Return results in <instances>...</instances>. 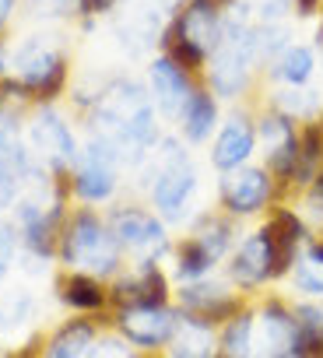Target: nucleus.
<instances>
[{"instance_id": "f257e3e1", "label": "nucleus", "mask_w": 323, "mask_h": 358, "mask_svg": "<svg viewBox=\"0 0 323 358\" xmlns=\"http://www.w3.org/2000/svg\"><path fill=\"white\" fill-rule=\"evenodd\" d=\"M95 123L116 158H141L155 144V102L134 81H113L95 99Z\"/></svg>"}, {"instance_id": "f03ea898", "label": "nucleus", "mask_w": 323, "mask_h": 358, "mask_svg": "<svg viewBox=\"0 0 323 358\" xmlns=\"http://www.w3.org/2000/svg\"><path fill=\"white\" fill-rule=\"evenodd\" d=\"M222 36H225L222 8H215L211 0H190L173 22V29L166 32V50L180 67L201 71L208 57H215Z\"/></svg>"}, {"instance_id": "7ed1b4c3", "label": "nucleus", "mask_w": 323, "mask_h": 358, "mask_svg": "<svg viewBox=\"0 0 323 358\" xmlns=\"http://www.w3.org/2000/svg\"><path fill=\"white\" fill-rule=\"evenodd\" d=\"M60 257L78 274L106 278L120 267V243L106 222H99L92 211H81L60 232Z\"/></svg>"}, {"instance_id": "20e7f679", "label": "nucleus", "mask_w": 323, "mask_h": 358, "mask_svg": "<svg viewBox=\"0 0 323 358\" xmlns=\"http://www.w3.org/2000/svg\"><path fill=\"white\" fill-rule=\"evenodd\" d=\"M257 57V32L246 25H225V36L211 57V88L225 99H236L246 88Z\"/></svg>"}, {"instance_id": "39448f33", "label": "nucleus", "mask_w": 323, "mask_h": 358, "mask_svg": "<svg viewBox=\"0 0 323 358\" xmlns=\"http://www.w3.org/2000/svg\"><path fill=\"white\" fill-rule=\"evenodd\" d=\"M197 190V172L187 162V155L176 148V141L162 144V162L155 169V187H151V201L155 208L166 215L169 222H180L190 197Z\"/></svg>"}, {"instance_id": "423d86ee", "label": "nucleus", "mask_w": 323, "mask_h": 358, "mask_svg": "<svg viewBox=\"0 0 323 358\" xmlns=\"http://www.w3.org/2000/svg\"><path fill=\"white\" fill-rule=\"evenodd\" d=\"M257 137L267 148V172L278 179L281 187H292V176H295V165H299V130H295V120L285 116V113H264L260 127H257Z\"/></svg>"}, {"instance_id": "0eeeda50", "label": "nucleus", "mask_w": 323, "mask_h": 358, "mask_svg": "<svg viewBox=\"0 0 323 358\" xmlns=\"http://www.w3.org/2000/svg\"><path fill=\"white\" fill-rule=\"evenodd\" d=\"M274 197V176L257 165H239L222 179V204L229 215H257Z\"/></svg>"}, {"instance_id": "6e6552de", "label": "nucleus", "mask_w": 323, "mask_h": 358, "mask_svg": "<svg viewBox=\"0 0 323 358\" xmlns=\"http://www.w3.org/2000/svg\"><path fill=\"white\" fill-rule=\"evenodd\" d=\"M180 316L169 306H123L116 316L120 334L137 344V348H158V344H169L173 330H176Z\"/></svg>"}, {"instance_id": "1a4fd4ad", "label": "nucleus", "mask_w": 323, "mask_h": 358, "mask_svg": "<svg viewBox=\"0 0 323 358\" xmlns=\"http://www.w3.org/2000/svg\"><path fill=\"white\" fill-rule=\"evenodd\" d=\"M18 85L32 95H53L64 85V57L46 46L43 39H32L18 50Z\"/></svg>"}, {"instance_id": "9d476101", "label": "nucleus", "mask_w": 323, "mask_h": 358, "mask_svg": "<svg viewBox=\"0 0 323 358\" xmlns=\"http://www.w3.org/2000/svg\"><path fill=\"white\" fill-rule=\"evenodd\" d=\"M109 229H113L120 250L141 253L144 260H155L162 250H166V229H162V222L151 211H141V208L116 211L113 222H109Z\"/></svg>"}, {"instance_id": "9b49d317", "label": "nucleus", "mask_w": 323, "mask_h": 358, "mask_svg": "<svg viewBox=\"0 0 323 358\" xmlns=\"http://www.w3.org/2000/svg\"><path fill=\"white\" fill-rule=\"evenodd\" d=\"M232 281L239 288H260L264 281L278 278V253H274V239L267 229L246 236L232 257Z\"/></svg>"}, {"instance_id": "f8f14e48", "label": "nucleus", "mask_w": 323, "mask_h": 358, "mask_svg": "<svg viewBox=\"0 0 323 358\" xmlns=\"http://www.w3.org/2000/svg\"><path fill=\"white\" fill-rule=\"evenodd\" d=\"M74 190L85 201H106L116 190V151L106 141H92L78 162Z\"/></svg>"}, {"instance_id": "ddd939ff", "label": "nucleus", "mask_w": 323, "mask_h": 358, "mask_svg": "<svg viewBox=\"0 0 323 358\" xmlns=\"http://www.w3.org/2000/svg\"><path fill=\"white\" fill-rule=\"evenodd\" d=\"M295 348V313L271 299L264 309H260V320H257V334H253V355L260 358H278L285 351Z\"/></svg>"}, {"instance_id": "4468645a", "label": "nucleus", "mask_w": 323, "mask_h": 358, "mask_svg": "<svg viewBox=\"0 0 323 358\" xmlns=\"http://www.w3.org/2000/svg\"><path fill=\"white\" fill-rule=\"evenodd\" d=\"M29 137H32V148L39 151V158L50 165V169H64L78 158L74 151V137L67 130V123L53 113V109H43L32 127H29Z\"/></svg>"}, {"instance_id": "2eb2a0df", "label": "nucleus", "mask_w": 323, "mask_h": 358, "mask_svg": "<svg viewBox=\"0 0 323 358\" xmlns=\"http://www.w3.org/2000/svg\"><path fill=\"white\" fill-rule=\"evenodd\" d=\"M151 95H155V102H158L162 113L180 116L183 106H187L190 95H194L190 71L180 67L173 57H158V60L151 64Z\"/></svg>"}, {"instance_id": "dca6fc26", "label": "nucleus", "mask_w": 323, "mask_h": 358, "mask_svg": "<svg viewBox=\"0 0 323 358\" xmlns=\"http://www.w3.org/2000/svg\"><path fill=\"white\" fill-rule=\"evenodd\" d=\"M253 148H257V127L246 116H232L222 127V134H218V141L211 148V165L218 172H232V169L246 165V158L253 155Z\"/></svg>"}, {"instance_id": "f3484780", "label": "nucleus", "mask_w": 323, "mask_h": 358, "mask_svg": "<svg viewBox=\"0 0 323 358\" xmlns=\"http://www.w3.org/2000/svg\"><path fill=\"white\" fill-rule=\"evenodd\" d=\"M180 306L183 313L190 316H201L208 323H218V320H232L239 313V299L232 292H225L222 285H204V281H190L183 292H180Z\"/></svg>"}, {"instance_id": "a211bd4d", "label": "nucleus", "mask_w": 323, "mask_h": 358, "mask_svg": "<svg viewBox=\"0 0 323 358\" xmlns=\"http://www.w3.org/2000/svg\"><path fill=\"white\" fill-rule=\"evenodd\" d=\"M113 295L120 306H166L169 285H166V274L155 267V260H141V267L127 274Z\"/></svg>"}, {"instance_id": "6ab92c4d", "label": "nucleus", "mask_w": 323, "mask_h": 358, "mask_svg": "<svg viewBox=\"0 0 323 358\" xmlns=\"http://www.w3.org/2000/svg\"><path fill=\"white\" fill-rule=\"evenodd\" d=\"M169 358H218L215 323L183 313L173 337H169Z\"/></svg>"}, {"instance_id": "aec40b11", "label": "nucleus", "mask_w": 323, "mask_h": 358, "mask_svg": "<svg viewBox=\"0 0 323 358\" xmlns=\"http://www.w3.org/2000/svg\"><path fill=\"white\" fill-rule=\"evenodd\" d=\"M264 229H267V232H271V239H274V253H278V274L292 271V264H295V253H299V246H302V239H306V225H302V218H299L295 211H288V208H278Z\"/></svg>"}, {"instance_id": "412c9836", "label": "nucleus", "mask_w": 323, "mask_h": 358, "mask_svg": "<svg viewBox=\"0 0 323 358\" xmlns=\"http://www.w3.org/2000/svg\"><path fill=\"white\" fill-rule=\"evenodd\" d=\"M180 120H183V134H187V141H194V144L208 141L211 130L218 127V102H215V95L194 88V95H190V102L183 106Z\"/></svg>"}, {"instance_id": "4be33fe9", "label": "nucleus", "mask_w": 323, "mask_h": 358, "mask_svg": "<svg viewBox=\"0 0 323 358\" xmlns=\"http://www.w3.org/2000/svg\"><path fill=\"white\" fill-rule=\"evenodd\" d=\"M92 341H95V327L85 320H71L50 337L46 358H85L92 351Z\"/></svg>"}, {"instance_id": "5701e85b", "label": "nucleus", "mask_w": 323, "mask_h": 358, "mask_svg": "<svg viewBox=\"0 0 323 358\" xmlns=\"http://www.w3.org/2000/svg\"><path fill=\"white\" fill-rule=\"evenodd\" d=\"M253 334H257L253 313H236L225 323V334L218 337V358H253Z\"/></svg>"}, {"instance_id": "b1692460", "label": "nucleus", "mask_w": 323, "mask_h": 358, "mask_svg": "<svg viewBox=\"0 0 323 358\" xmlns=\"http://www.w3.org/2000/svg\"><path fill=\"white\" fill-rule=\"evenodd\" d=\"M295 351L306 358H323V309L295 306Z\"/></svg>"}, {"instance_id": "393cba45", "label": "nucleus", "mask_w": 323, "mask_h": 358, "mask_svg": "<svg viewBox=\"0 0 323 358\" xmlns=\"http://www.w3.org/2000/svg\"><path fill=\"white\" fill-rule=\"evenodd\" d=\"M313 67H316V60H313V50L309 46H285L274 57V74L285 85H292V88H302L313 78Z\"/></svg>"}, {"instance_id": "a878e982", "label": "nucleus", "mask_w": 323, "mask_h": 358, "mask_svg": "<svg viewBox=\"0 0 323 358\" xmlns=\"http://www.w3.org/2000/svg\"><path fill=\"white\" fill-rule=\"evenodd\" d=\"M218 260L190 236V239H183L180 246H176V274L183 278V281H201L211 267H215Z\"/></svg>"}, {"instance_id": "bb28decb", "label": "nucleus", "mask_w": 323, "mask_h": 358, "mask_svg": "<svg viewBox=\"0 0 323 358\" xmlns=\"http://www.w3.org/2000/svg\"><path fill=\"white\" fill-rule=\"evenodd\" d=\"M60 299H64L67 306H74V309H99V306L106 302V292L99 288L95 278H88V274H71V278L60 281Z\"/></svg>"}, {"instance_id": "cd10ccee", "label": "nucleus", "mask_w": 323, "mask_h": 358, "mask_svg": "<svg viewBox=\"0 0 323 358\" xmlns=\"http://www.w3.org/2000/svg\"><path fill=\"white\" fill-rule=\"evenodd\" d=\"M292 281H295V292H302V295H323V257L313 250V243L295 260Z\"/></svg>"}, {"instance_id": "c85d7f7f", "label": "nucleus", "mask_w": 323, "mask_h": 358, "mask_svg": "<svg viewBox=\"0 0 323 358\" xmlns=\"http://www.w3.org/2000/svg\"><path fill=\"white\" fill-rule=\"evenodd\" d=\"M194 239L215 257V260H222L225 257V250L232 246V225L225 222V218H215V215H208L201 225H197V232H194Z\"/></svg>"}, {"instance_id": "c756f323", "label": "nucleus", "mask_w": 323, "mask_h": 358, "mask_svg": "<svg viewBox=\"0 0 323 358\" xmlns=\"http://www.w3.org/2000/svg\"><path fill=\"white\" fill-rule=\"evenodd\" d=\"M0 169L11 172L15 179H22L29 172V155L22 151V144H18L11 127H0Z\"/></svg>"}, {"instance_id": "7c9ffc66", "label": "nucleus", "mask_w": 323, "mask_h": 358, "mask_svg": "<svg viewBox=\"0 0 323 358\" xmlns=\"http://www.w3.org/2000/svg\"><path fill=\"white\" fill-rule=\"evenodd\" d=\"M278 106H281V113L292 116V120H299V116H316V109H320V102H316L313 92H295V88H292V92H281Z\"/></svg>"}, {"instance_id": "2f4dec72", "label": "nucleus", "mask_w": 323, "mask_h": 358, "mask_svg": "<svg viewBox=\"0 0 323 358\" xmlns=\"http://www.w3.org/2000/svg\"><path fill=\"white\" fill-rule=\"evenodd\" d=\"M15 260V229L8 222H0V274H4Z\"/></svg>"}, {"instance_id": "473e14b6", "label": "nucleus", "mask_w": 323, "mask_h": 358, "mask_svg": "<svg viewBox=\"0 0 323 358\" xmlns=\"http://www.w3.org/2000/svg\"><path fill=\"white\" fill-rule=\"evenodd\" d=\"M306 201H309L313 215H316V218L323 222V172H320V176L313 179V187H309V197H306Z\"/></svg>"}, {"instance_id": "72a5a7b5", "label": "nucleus", "mask_w": 323, "mask_h": 358, "mask_svg": "<svg viewBox=\"0 0 323 358\" xmlns=\"http://www.w3.org/2000/svg\"><path fill=\"white\" fill-rule=\"evenodd\" d=\"M15 187H18V179H15L11 172L0 169V208H8V204L15 201Z\"/></svg>"}, {"instance_id": "f704fd0d", "label": "nucleus", "mask_w": 323, "mask_h": 358, "mask_svg": "<svg viewBox=\"0 0 323 358\" xmlns=\"http://www.w3.org/2000/svg\"><path fill=\"white\" fill-rule=\"evenodd\" d=\"M316 8H320V0H295V11L299 15H313Z\"/></svg>"}, {"instance_id": "c9c22d12", "label": "nucleus", "mask_w": 323, "mask_h": 358, "mask_svg": "<svg viewBox=\"0 0 323 358\" xmlns=\"http://www.w3.org/2000/svg\"><path fill=\"white\" fill-rule=\"evenodd\" d=\"M106 4H109V0H81L85 11H99V8H106Z\"/></svg>"}, {"instance_id": "e433bc0d", "label": "nucleus", "mask_w": 323, "mask_h": 358, "mask_svg": "<svg viewBox=\"0 0 323 358\" xmlns=\"http://www.w3.org/2000/svg\"><path fill=\"white\" fill-rule=\"evenodd\" d=\"M11 8H15V0H0V25H4V18L11 15Z\"/></svg>"}, {"instance_id": "4c0bfd02", "label": "nucleus", "mask_w": 323, "mask_h": 358, "mask_svg": "<svg viewBox=\"0 0 323 358\" xmlns=\"http://www.w3.org/2000/svg\"><path fill=\"white\" fill-rule=\"evenodd\" d=\"M278 358H306V355H302V351H295V348H292V351H285V355H278Z\"/></svg>"}, {"instance_id": "58836bf2", "label": "nucleus", "mask_w": 323, "mask_h": 358, "mask_svg": "<svg viewBox=\"0 0 323 358\" xmlns=\"http://www.w3.org/2000/svg\"><path fill=\"white\" fill-rule=\"evenodd\" d=\"M211 4H215V8H229V4H232V0H211Z\"/></svg>"}, {"instance_id": "ea45409f", "label": "nucleus", "mask_w": 323, "mask_h": 358, "mask_svg": "<svg viewBox=\"0 0 323 358\" xmlns=\"http://www.w3.org/2000/svg\"><path fill=\"white\" fill-rule=\"evenodd\" d=\"M313 250H316V253L323 257V239H316V243H313Z\"/></svg>"}, {"instance_id": "a19ab883", "label": "nucleus", "mask_w": 323, "mask_h": 358, "mask_svg": "<svg viewBox=\"0 0 323 358\" xmlns=\"http://www.w3.org/2000/svg\"><path fill=\"white\" fill-rule=\"evenodd\" d=\"M43 4H67V0H43Z\"/></svg>"}, {"instance_id": "79ce46f5", "label": "nucleus", "mask_w": 323, "mask_h": 358, "mask_svg": "<svg viewBox=\"0 0 323 358\" xmlns=\"http://www.w3.org/2000/svg\"><path fill=\"white\" fill-rule=\"evenodd\" d=\"M320 43H323V32H320Z\"/></svg>"}]
</instances>
